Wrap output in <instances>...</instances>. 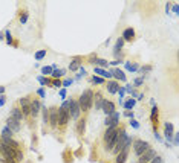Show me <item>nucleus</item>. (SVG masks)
Listing matches in <instances>:
<instances>
[{
    "instance_id": "b1692460",
    "label": "nucleus",
    "mask_w": 179,
    "mask_h": 163,
    "mask_svg": "<svg viewBox=\"0 0 179 163\" xmlns=\"http://www.w3.org/2000/svg\"><path fill=\"white\" fill-rule=\"evenodd\" d=\"M78 67H80V58H75L74 61L69 64V69H70V70H77Z\"/></svg>"
},
{
    "instance_id": "ea45409f",
    "label": "nucleus",
    "mask_w": 179,
    "mask_h": 163,
    "mask_svg": "<svg viewBox=\"0 0 179 163\" xmlns=\"http://www.w3.org/2000/svg\"><path fill=\"white\" fill-rule=\"evenodd\" d=\"M37 93H39V95H40L41 98H45V96H46V93H45V90H43V89H40L39 91H37Z\"/></svg>"
},
{
    "instance_id": "39448f33",
    "label": "nucleus",
    "mask_w": 179,
    "mask_h": 163,
    "mask_svg": "<svg viewBox=\"0 0 179 163\" xmlns=\"http://www.w3.org/2000/svg\"><path fill=\"white\" fill-rule=\"evenodd\" d=\"M80 105H78V101H75V99H70V107H69V117H72V119H78L80 117Z\"/></svg>"
},
{
    "instance_id": "4468645a",
    "label": "nucleus",
    "mask_w": 179,
    "mask_h": 163,
    "mask_svg": "<svg viewBox=\"0 0 179 163\" xmlns=\"http://www.w3.org/2000/svg\"><path fill=\"white\" fill-rule=\"evenodd\" d=\"M9 117H12V119H15V121H21L23 119V115H21V110L20 108H17V107H14L12 110H11V116Z\"/></svg>"
},
{
    "instance_id": "49530a36",
    "label": "nucleus",
    "mask_w": 179,
    "mask_h": 163,
    "mask_svg": "<svg viewBox=\"0 0 179 163\" xmlns=\"http://www.w3.org/2000/svg\"><path fill=\"white\" fill-rule=\"evenodd\" d=\"M2 93H5V87H0V95Z\"/></svg>"
},
{
    "instance_id": "f8f14e48",
    "label": "nucleus",
    "mask_w": 179,
    "mask_h": 163,
    "mask_svg": "<svg viewBox=\"0 0 179 163\" xmlns=\"http://www.w3.org/2000/svg\"><path fill=\"white\" fill-rule=\"evenodd\" d=\"M121 38L124 40V41H132L133 38H135V31L132 29V28H127L126 31L123 32V37Z\"/></svg>"
},
{
    "instance_id": "4be33fe9",
    "label": "nucleus",
    "mask_w": 179,
    "mask_h": 163,
    "mask_svg": "<svg viewBox=\"0 0 179 163\" xmlns=\"http://www.w3.org/2000/svg\"><path fill=\"white\" fill-rule=\"evenodd\" d=\"M113 75L118 78V79H121V81H126V75H124V72L123 70H119V69H116V70H113Z\"/></svg>"
},
{
    "instance_id": "dca6fc26",
    "label": "nucleus",
    "mask_w": 179,
    "mask_h": 163,
    "mask_svg": "<svg viewBox=\"0 0 179 163\" xmlns=\"http://www.w3.org/2000/svg\"><path fill=\"white\" fill-rule=\"evenodd\" d=\"M107 90H109V93H116V91L119 90V84L116 83V81H110L109 84H107Z\"/></svg>"
},
{
    "instance_id": "423d86ee",
    "label": "nucleus",
    "mask_w": 179,
    "mask_h": 163,
    "mask_svg": "<svg viewBox=\"0 0 179 163\" xmlns=\"http://www.w3.org/2000/svg\"><path fill=\"white\" fill-rule=\"evenodd\" d=\"M156 157V153L151 148H149L145 153L143 154V155H139V160H138V163H150L151 160H153Z\"/></svg>"
},
{
    "instance_id": "e433bc0d",
    "label": "nucleus",
    "mask_w": 179,
    "mask_h": 163,
    "mask_svg": "<svg viewBox=\"0 0 179 163\" xmlns=\"http://www.w3.org/2000/svg\"><path fill=\"white\" fill-rule=\"evenodd\" d=\"M51 84H52L54 87H61V83H60V79H54V81H51Z\"/></svg>"
},
{
    "instance_id": "bb28decb",
    "label": "nucleus",
    "mask_w": 179,
    "mask_h": 163,
    "mask_svg": "<svg viewBox=\"0 0 179 163\" xmlns=\"http://www.w3.org/2000/svg\"><path fill=\"white\" fill-rule=\"evenodd\" d=\"M45 57H46V50H40V52L35 53V59H41V58H45Z\"/></svg>"
},
{
    "instance_id": "2f4dec72",
    "label": "nucleus",
    "mask_w": 179,
    "mask_h": 163,
    "mask_svg": "<svg viewBox=\"0 0 179 163\" xmlns=\"http://www.w3.org/2000/svg\"><path fill=\"white\" fill-rule=\"evenodd\" d=\"M150 163H164V160H162V157H159V155H156L153 160H151Z\"/></svg>"
},
{
    "instance_id": "473e14b6",
    "label": "nucleus",
    "mask_w": 179,
    "mask_h": 163,
    "mask_svg": "<svg viewBox=\"0 0 179 163\" xmlns=\"http://www.w3.org/2000/svg\"><path fill=\"white\" fill-rule=\"evenodd\" d=\"M6 41H8V44H12V37H11L9 31H6Z\"/></svg>"
},
{
    "instance_id": "79ce46f5",
    "label": "nucleus",
    "mask_w": 179,
    "mask_h": 163,
    "mask_svg": "<svg viewBox=\"0 0 179 163\" xmlns=\"http://www.w3.org/2000/svg\"><path fill=\"white\" fill-rule=\"evenodd\" d=\"M130 123H132V127H133V128H138V127H139V123H138L136 121H132Z\"/></svg>"
},
{
    "instance_id": "ddd939ff",
    "label": "nucleus",
    "mask_w": 179,
    "mask_h": 163,
    "mask_svg": "<svg viewBox=\"0 0 179 163\" xmlns=\"http://www.w3.org/2000/svg\"><path fill=\"white\" fill-rule=\"evenodd\" d=\"M127 154H129V149H123L116 154V159H115V163H126L127 160Z\"/></svg>"
},
{
    "instance_id": "aec40b11",
    "label": "nucleus",
    "mask_w": 179,
    "mask_h": 163,
    "mask_svg": "<svg viewBox=\"0 0 179 163\" xmlns=\"http://www.w3.org/2000/svg\"><path fill=\"white\" fill-rule=\"evenodd\" d=\"M84 128H86V121H84V119H81V121L78 122V125H77L78 134H83V133H84Z\"/></svg>"
},
{
    "instance_id": "72a5a7b5",
    "label": "nucleus",
    "mask_w": 179,
    "mask_h": 163,
    "mask_svg": "<svg viewBox=\"0 0 179 163\" xmlns=\"http://www.w3.org/2000/svg\"><path fill=\"white\" fill-rule=\"evenodd\" d=\"M39 81L41 83V85H48V84H51V81H49V79H45V78H39Z\"/></svg>"
},
{
    "instance_id": "58836bf2",
    "label": "nucleus",
    "mask_w": 179,
    "mask_h": 163,
    "mask_svg": "<svg viewBox=\"0 0 179 163\" xmlns=\"http://www.w3.org/2000/svg\"><path fill=\"white\" fill-rule=\"evenodd\" d=\"M104 123H106V127H107V128H109V127H110V117H109V116H107V117H106V121H104Z\"/></svg>"
},
{
    "instance_id": "2eb2a0df",
    "label": "nucleus",
    "mask_w": 179,
    "mask_h": 163,
    "mask_svg": "<svg viewBox=\"0 0 179 163\" xmlns=\"http://www.w3.org/2000/svg\"><path fill=\"white\" fill-rule=\"evenodd\" d=\"M94 99H95V108H96V110H101L103 102H104V99H103L101 93H94Z\"/></svg>"
},
{
    "instance_id": "393cba45",
    "label": "nucleus",
    "mask_w": 179,
    "mask_h": 163,
    "mask_svg": "<svg viewBox=\"0 0 179 163\" xmlns=\"http://www.w3.org/2000/svg\"><path fill=\"white\" fill-rule=\"evenodd\" d=\"M63 75H64V70H63V69H58V70L55 69V70H52V76L55 78V79H58L60 76H63Z\"/></svg>"
},
{
    "instance_id": "a19ab883",
    "label": "nucleus",
    "mask_w": 179,
    "mask_h": 163,
    "mask_svg": "<svg viewBox=\"0 0 179 163\" xmlns=\"http://www.w3.org/2000/svg\"><path fill=\"white\" fill-rule=\"evenodd\" d=\"M60 96H61L63 99H64V98H66V89H63L61 91H60Z\"/></svg>"
},
{
    "instance_id": "412c9836",
    "label": "nucleus",
    "mask_w": 179,
    "mask_h": 163,
    "mask_svg": "<svg viewBox=\"0 0 179 163\" xmlns=\"http://www.w3.org/2000/svg\"><path fill=\"white\" fill-rule=\"evenodd\" d=\"M92 63H94V64L96 63V64L100 66V69H101V67H107V64H109V63L106 61V59H98V58H95V59L92 58Z\"/></svg>"
},
{
    "instance_id": "9d476101",
    "label": "nucleus",
    "mask_w": 179,
    "mask_h": 163,
    "mask_svg": "<svg viewBox=\"0 0 179 163\" xmlns=\"http://www.w3.org/2000/svg\"><path fill=\"white\" fill-rule=\"evenodd\" d=\"M29 107H31V116H32V117H37V116H39V113H40V110H41L40 101H39V99H32Z\"/></svg>"
},
{
    "instance_id": "c756f323",
    "label": "nucleus",
    "mask_w": 179,
    "mask_h": 163,
    "mask_svg": "<svg viewBox=\"0 0 179 163\" xmlns=\"http://www.w3.org/2000/svg\"><path fill=\"white\" fill-rule=\"evenodd\" d=\"M126 67L129 69V70H132V72H135V70H138V66H136V64H126Z\"/></svg>"
},
{
    "instance_id": "1a4fd4ad",
    "label": "nucleus",
    "mask_w": 179,
    "mask_h": 163,
    "mask_svg": "<svg viewBox=\"0 0 179 163\" xmlns=\"http://www.w3.org/2000/svg\"><path fill=\"white\" fill-rule=\"evenodd\" d=\"M6 127H8L12 133H19L20 128H21V125H20L19 121H15V119H12V117H8V119H6Z\"/></svg>"
},
{
    "instance_id": "5701e85b",
    "label": "nucleus",
    "mask_w": 179,
    "mask_h": 163,
    "mask_svg": "<svg viewBox=\"0 0 179 163\" xmlns=\"http://www.w3.org/2000/svg\"><path fill=\"white\" fill-rule=\"evenodd\" d=\"M41 111H43V122L48 123L49 122V111H48L46 107H41Z\"/></svg>"
},
{
    "instance_id": "f257e3e1",
    "label": "nucleus",
    "mask_w": 179,
    "mask_h": 163,
    "mask_svg": "<svg viewBox=\"0 0 179 163\" xmlns=\"http://www.w3.org/2000/svg\"><path fill=\"white\" fill-rule=\"evenodd\" d=\"M92 104H94V91L92 90H84L83 93H81L80 99H78V105H80V110L86 113L90 110Z\"/></svg>"
},
{
    "instance_id": "cd10ccee",
    "label": "nucleus",
    "mask_w": 179,
    "mask_h": 163,
    "mask_svg": "<svg viewBox=\"0 0 179 163\" xmlns=\"http://www.w3.org/2000/svg\"><path fill=\"white\" fill-rule=\"evenodd\" d=\"M92 83H94V84H103V83H104V79L100 78V76H94V78H92Z\"/></svg>"
},
{
    "instance_id": "c9c22d12",
    "label": "nucleus",
    "mask_w": 179,
    "mask_h": 163,
    "mask_svg": "<svg viewBox=\"0 0 179 163\" xmlns=\"http://www.w3.org/2000/svg\"><path fill=\"white\" fill-rule=\"evenodd\" d=\"M150 70H151V66H145V67L141 69V73H149Z\"/></svg>"
},
{
    "instance_id": "37998d69",
    "label": "nucleus",
    "mask_w": 179,
    "mask_h": 163,
    "mask_svg": "<svg viewBox=\"0 0 179 163\" xmlns=\"http://www.w3.org/2000/svg\"><path fill=\"white\" fill-rule=\"evenodd\" d=\"M126 116H129V117H133V111L127 110V111H126Z\"/></svg>"
},
{
    "instance_id": "f704fd0d",
    "label": "nucleus",
    "mask_w": 179,
    "mask_h": 163,
    "mask_svg": "<svg viewBox=\"0 0 179 163\" xmlns=\"http://www.w3.org/2000/svg\"><path fill=\"white\" fill-rule=\"evenodd\" d=\"M155 117H158V108L153 107V110H151V119H155Z\"/></svg>"
},
{
    "instance_id": "a18cd8bd",
    "label": "nucleus",
    "mask_w": 179,
    "mask_h": 163,
    "mask_svg": "<svg viewBox=\"0 0 179 163\" xmlns=\"http://www.w3.org/2000/svg\"><path fill=\"white\" fill-rule=\"evenodd\" d=\"M135 84H136V85H141V84H143V79H136V81H135Z\"/></svg>"
},
{
    "instance_id": "20e7f679",
    "label": "nucleus",
    "mask_w": 179,
    "mask_h": 163,
    "mask_svg": "<svg viewBox=\"0 0 179 163\" xmlns=\"http://www.w3.org/2000/svg\"><path fill=\"white\" fill-rule=\"evenodd\" d=\"M69 122V108H58V125L60 127H66V123Z\"/></svg>"
},
{
    "instance_id": "a211bd4d",
    "label": "nucleus",
    "mask_w": 179,
    "mask_h": 163,
    "mask_svg": "<svg viewBox=\"0 0 179 163\" xmlns=\"http://www.w3.org/2000/svg\"><path fill=\"white\" fill-rule=\"evenodd\" d=\"M95 73L101 75V78H110V76H112L110 72H107V70H103V69H100V67H95Z\"/></svg>"
},
{
    "instance_id": "c85d7f7f",
    "label": "nucleus",
    "mask_w": 179,
    "mask_h": 163,
    "mask_svg": "<svg viewBox=\"0 0 179 163\" xmlns=\"http://www.w3.org/2000/svg\"><path fill=\"white\" fill-rule=\"evenodd\" d=\"M26 21H28V12L25 11V12L20 15V23H26Z\"/></svg>"
},
{
    "instance_id": "0eeeda50",
    "label": "nucleus",
    "mask_w": 179,
    "mask_h": 163,
    "mask_svg": "<svg viewBox=\"0 0 179 163\" xmlns=\"http://www.w3.org/2000/svg\"><path fill=\"white\" fill-rule=\"evenodd\" d=\"M48 111H49V123H51V127L55 128L57 125H58V108L57 107H52Z\"/></svg>"
},
{
    "instance_id": "c03bdc74",
    "label": "nucleus",
    "mask_w": 179,
    "mask_h": 163,
    "mask_svg": "<svg viewBox=\"0 0 179 163\" xmlns=\"http://www.w3.org/2000/svg\"><path fill=\"white\" fill-rule=\"evenodd\" d=\"M5 99H6V98H5V96H2V98H0V107H2V105L5 104Z\"/></svg>"
},
{
    "instance_id": "7c9ffc66",
    "label": "nucleus",
    "mask_w": 179,
    "mask_h": 163,
    "mask_svg": "<svg viewBox=\"0 0 179 163\" xmlns=\"http://www.w3.org/2000/svg\"><path fill=\"white\" fill-rule=\"evenodd\" d=\"M41 72L45 73V75H52V67H43Z\"/></svg>"
},
{
    "instance_id": "9b49d317",
    "label": "nucleus",
    "mask_w": 179,
    "mask_h": 163,
    "mask_svg": "<svg viewBox=\"0 0 179 163\" xmlns=\"http://www.w3.org/2000/svg\"><path fill=\"white\" fill-rule=\"evenodd\" d=\"M101 110L104 111L107 116H110V115H113V113H115V104H113V102H110V101H106V99H104Z\"/></svg>"
},
{
    "instance_id": "6ab92c4d",
    "label": "nucleus",
    "mask_w": 179,
    "mask_h": 163,
    "mask_svg": "<svg viewBox=\"0 0 179 163\" xmlns=\"http://www.w3.org/2000/svg\"><path fill=\"white\" fill-rule=\"evenodd\" d=\"M171 133H173V125L170 122H167L165 123V136H167V139H169V140L171 137Z\"/></svg>"
},
{
    "instance_id": "6e6552de",
    "label": "nucleus",
    "mask_w": 179,
    "mask_h": 163,
    "mask_svg": "<svg viewBox=\"0 0 179 163\" xmlns=\"http://www.w3.org/2000/svg\"><path fill=\"white\" fill-rule=\"evenodd\" d=\"M20 105H21V115L25 116H29L31 115V101H29V98H21L20 99Z\"/></svg>"
},
{
    "instance_id": "f03ea898",
    "label": "nucleus",
    "mask_w": 179,
    "mask_h": 163,
    "mask_svg": "<svg viewBox=\"0 0 179 163\" xmlns=\"http://www.w3.org/2000/svg\"><path fill=\"white\" fill-rule=\"evenodd\" d=\"M116 133H118V127H109L104 133V137L103 139H104V145L109 151H112V148H113V142H115Z\"/></svg>"
},
{
    "instance_id": "4c0bfd02",
    "label": "nucleus",
    "mask_w": 179,
    "mask_h": 163,
    "mask_svg": "<svg viewBox=\"0 0 179 163\" xmlns=\"http://www.w3.org/2000/svg\"><path fill=\"white\" fill-rule=\"evenodd\" d=\"M70 84H72V79H66V81H64V83H63L61 85H64V87H67V85H70Z\"/></svg>"
},
{
    "instance_id": "7ed1b4c3",
    "label": "nucleus",
    "mask_w": 179,
    "mask_h": 163,
    "mask_svg": "<svg viewBox=\"0 0 179 163\" xmlns=\"http://www.w3.org/2000/svg\"><path fill=\"white\" fill-rule=\"evenodd\" d=\"M149 148H150V145H149V142H145V140L138 139V140H135V142H133V153L136 154L138 157L143 155Z\"/></svg>"
},
{
    "instance_id": "a878e982",
    "label": "nucleus",
    "mask_w": 179,
    "mask_h": 163,
    "mask_svg": "<svg viewBox=\"0 0 179 163\" xmlns=\"http://www.w3.org/2000/svg\"><path fill=\"white\" fill-rule=\"evenodd\" d=\"M124 107L127 108V110H130V108H133L135 107V99H129L126 104H124Z\"/></svg>"
},
{
    "instance_id": "f3484780",
    "label": "nucleus",
    "mask_w": 179,
    "mask_h": 163,
    "mask_svg": "<svg viewBox=\"0 0 179 163\" xmlns=\"http://www.w3.org/2000/svg\"><path fill=\"white\" fill-rule=\"evenodd\" d=\"M8 139H12V131L8 127H5L2 130V140H8Z\"/></svg>"
}]
</instances>
